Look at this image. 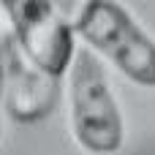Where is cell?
<instances>
[{
    "mask_svg": "<svg viewBox=\"0 0 155 155\" xmlns=\"http://www.w3.org/2000/svg\"><path fill=\"white\" fill-rule=\"evenodd\" d=\"M74 33L125 79L155 87V41L117 0H84L74 14Z\"/></svg>",
    "mask_w": 155,
    "mask_h": 155,
    "instance_id": "obj_1",
    "label": "cell"
},
{
    "mask_svg": "<svg viewBox=\"0 0 155 155\" xmlns=\"http://www.w3.org/2000/svg\"><path fill=\"white\" fill-rule=\"evenodd\" d=\"M68 106L71 131L82 150L93 155H112L123 147L125 123L117 98L109 87L101 60L90 46L76 49L68 68Z\"/></svg>",
    "mask_w": 155,
    "mask_h": 155,
    "instance_id": "obj_2",
    "label": "cell"
},
{
    "mask_svg": "<svg viewBox=\"0 0 155 155\" xmlns=\"http://www.w3.org/2000/svg\"><path fill=\"white\" fill-rule=\"evenodd\" d=\"M19 52L46 76L68 74L76 54L74 25L54 0H0Z\"/></svg>",
    "mask_w": 155,
    "mask_h": 155,
    "instance_id": "obj_3",
    "label": "cell"
},
{
    "mask_svg": "<svg viewBox=\"0 0 155 155\" xmlns=\"http://www.w3.org/2000/svg\"><path fill=\"white\" fill-rule=\"evenodd\" d=\"M5 63V104L8 114L19 123L44 120L57 104V79L41 74L22 52L8 49Z\"/></svg>",
    "mask_w": 155,
    "mask_h": 155,
    "instance_id": "obj_4",
    "label": "cell"
},
{
    "mask_svg": "<svg viewBox=\"0 0 155 155\" xmlns=\"http://www.w3.org/2000/svg\"><path fill=\"white\" fill-rule=\"evenodd\" d=\"M54 3L63 8V14H65V16H74V14L82 8V3H84V0H54Z\"/></svg>",
    "mask_w": 155,
    "mask_h": 155,
    "instance_id": "obj_5",
    "label": "cell"
},
{
    "mask_svg": "<svg viewBox=\"0 0 155 155\" xmlns=\"http://www.w3.org/2000/svg\"><path fill=\"white\" fill-rule=\"evenodd\" d=\"M3 98H5V63H3V52H0V109H3ZM0 136H3V125H0Z\"/></svg>",
    "mask_w": 155,
    "mask_h": 155,
    "instance_id": "obj_6",
    "label": "cell"
}]
</instances>
